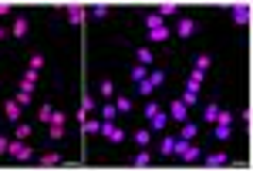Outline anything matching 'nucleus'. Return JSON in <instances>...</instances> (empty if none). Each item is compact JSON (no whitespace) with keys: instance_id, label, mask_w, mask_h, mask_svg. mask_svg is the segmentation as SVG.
<instances>
[{"instance_id":"7c9ffc66","label":"nucleus","mask_w":253,"mask_h":172,"mask_svg":"<svg viewBox=\"0 0 253 172\" xmlns=\"http://www.w3.org/2000/svg\"><path fill=\"white\" fill-rule=\"evenodd\" d=\"M233 118H236L233 111H226V108H219V115H216V122H213V125H233Z\"/></svg>"},{"instance_id":"4be33fe9","label":"nucleus","mask_w":253,"mask_h":172,"mask_svg":"<svg viewBox=\"0 0 253 172\" xmlns=\"http://www.w3.org/2000/svg\"><path fill=\"white\" fill-rule=\"evenodd\" d=\"M196 132H199V125H196V122H183L179 139H186V142H189V139H196Z\"/></svg>"},{"instance_id":"ddd939ff","label":"nucleus","mask_w":253,"mask_h":172,"mask_svg":"<svg viewBox=\"0 0 253 172\" xmlns=\"http://www.w3.org/2000/svg\"><path fill=\"white\" fill-rule=\"evenodd\" d=\"M98 111H101V122H115V118H118V108H115V101H105Z\"/></svg>"},{"instance_id":"a878e982","label":"nucleus","mask_w":253,"mask_h":172,"mask_svg":"<svg viewBox=\"0 0 253 172\" xmlns=\"http://www.w3.org/2000/svg\"><path fill=\"white\" fill-rule=\"evenodd\" d=\"M37 75H41V71L27 68V71H24V78H20V88H34V85H37Z\"/></svg>"},{"instance_id":"f8f14e48","label":"nucleus","mask_w":253,"mask_h":172,"mask_svg":"<svg viewBox=\"0 0 253 172\" xmlns=\"http://www.w3.org/2000/svg\"><path fill=\"white\" fill-rule=\"evenodd\" d=\"M14 101H17V105H20V108H27V105H31V101H34V88H20V91H17V94H14Z\"/></svg>"},{"instance_id":"20e7f679","label":"nucleus","mask_w":253,"mask_h":172,"mask_svg":"<svg viewBox=\"0 0 253 172\" xmlns=\"http://www.w3.org/2000/svg\"><path fill=\"white\" fill-rule=\"evenodd\" d=\"M64 17H67V24H74V27H78V24H84L88 10H84L81 3H67V7H64Z\"/></svg>"},{"instance_id":"ea45409f","label":"nucleus","mask_w":253,"mask_h":172,"mask_svg":"<svg viewBox=\"0 0 253 172\" xmlns=\"http://www.w3.org/2000/svg\"><path fill=\"white\" fill-rule=\"evenodd\" d=\"M189 81L202 85V81H206V71H196V68H189Z\"/></svg>"},{"instance_id":"b1692460","label":"nucleus","mask_w":253,"mask_h":172,"mask_svg":"<svg viewBox=\"0 0 253 172\" xmlns=\"http://www.w3.org/2000/svg\"><path fill=\"white\" fill-rule=\"evenodd\" d=\"M91 111H98V101L91 94H81V115H91Z\"/></svg>"},{"instance_id":"6ab92c4d","label":"nucleus","mask_w":253,"mask_h":172,"mask_svg":"<svg viewBox=\"0 0 253 172\" xmlns=\"http://www.w3.org/2000/svg\"><path fill=\"white\" fill-rule=\"evenodd\" d=\"M54 111H58V108H51V105H41V108H37V122L51 125V122H54Z\"/></svg>"},{"instance_id":"2f4dec72","label":"nucleus","mask_w":253,"mask_h":172,"mask_svg":"<svg viewBox=\"0 0 253 172\" xmlns=\"http://www.w3.org/2000/svg\"><path fill=\"white\" fill-rule=\"evenodd\" d=\"M101 98H105V101H112V98H115V85H112V81H108V78H105V81H101Z\"/></svg>"},{"instance_id":"0eeeda50","label":"nucleus","mask_w":253,"mask_h":172,"mask_svg":"<svg viewBox=\"0 0 253 172\" xmlns=\"http://www.w3.org/2000/svg\"><path fill=\"white\" fill-rule=\"evenodd\" d=\"M27 17L24 14H14V24H10V37H27Z\"/></svg>"},{"instance_id":"4c0bfd02","label":"nucleus","mask_w":253,"mask_h":172,"mask_svg":"<svg viewBox=\"0 0 253 172\" xmlns=\"http://www.w3.org/2000/svg\"><path fill=\"white\" fill-rule=\"evenodd\" d=\"M58 139H64V125L61 122H51V142H58Z\"/></svg>"},{"instance_id":"72a5a7b5","label":"nucleus","mask_w":253,"mask_h":172,"mask_svg":"<svg viewBox=\"0 0 253 172\" xmlns=\"http://www.w3.org/2000/svg\"><path fill=\"white\" fill-rule=\"evenodd\" d=\"M216 115H219V105H216V101H213V105H206V111H202V118H206L209 125L216 122Z\"/></svg>"},{"instance_id":"a211bd4d","label":"nucleus","mask_w":253,"mask_h":172,"mask_svg":"<svg viewBox=\"0 0 253 172\" xmlns=\"http://www.w3.org/2000/svg\"><path fill=\"white\" fill-rule=\"evenodd\" d=\"M135 58H138V64H142V68H152V64H155V58H152V51H149V47H138V51H135Z\"/></svg>"},{"instance_id":"a19ab883","label":"nucleus","mask_w":253,"mask_h":172,"mask_svg":"<svg viewBox=\"0 0 253 172\" xmlns=\"http://www.w3.org/2000/svg\"><path fill=\"white\" fill-rule=\"evenodd\" d=\"M155 111H162V108H159V105H155V101H152V98H149V101H145V118H152V115H155Z\"/></svg>"},{"instance_id":"bb28decb","label":"nucleus","mask_w":253,"mask_h":172,"mask_svg":"<svg viewBox=\"0 0 253 172\" xmlns=\"http://www.w3.org/2000/svg\"><path fill=\"white\" fill-rule=\"evenodd\" d=\"M112 101H115V108H118V115H128V111H132V101H128L125 94H115Z\"/></svg>"},{"instance_id":"5701e85b","label":"nucleus","mask_w":253,"mask_h":172,"mask_svg":"<svg viewBox=\"0 0 253 172\" xmlns=\"http://www.w3.org/2000/svg\"><path fill=\"white\" fill-rule=\"evenodd\" d=\"M145 27H149V31H155V27H166V20H162L155 10H149V14H145Z\"/></svg>"},{"instance_id":"393cba45","label":"nucleus","mask_w":253,"mask_h":172,"mask_svg":"<svg viewBox=\"0 0 253 172\" xmlns=\"http://www.w3.org/2000/svg\"><path fill=\"white\" fill-rule=\"evenodd\" d=\"M149 142H152V132H149V128H138V132H135V145H138V149H149Z\"/></svg>"},{"instance_id":"4468645a","label":"nucleus","mask_w":253,"mask_h":172,"mask_svg":"<svg viewBox=\"0 0 253 172\" xmlns=\"http://www.w3.org/2000/svg\"><path fill=\"white\" fill-rule=\"evenodd\" d=\"M166 122H169V115H162V111H155V115L149 118V132H162V128H166Z\"/></svg>"},{"instance_id":"79ce46f5","label":"nucleus","mask_w":253,"mask_h":172,"mask_svg":"<svg viewBox=\"0 0 253 172\" xmlns=\"http://www.w3.org/2000/svg\"><path fill=\"white\" fill-rule=\"evenodd\" d=\"M7 149H10V139H7V135H0V156H7Z\"/></svg>"},{"instance_id":"f704fd0d","label":"nucleus","mask_w":253,"mask_h":172,"mask_svg":"<svg viewBox=\"0 0 253 172\" xmlns=\"http://www.w3.org/2000/svg\"><path fill=\"white\" fill-rule=\"evenodd\" d=\"M172 149H176V139H162L159 142V156H172Z\"/></svg>"},{"instance_id":"412c9836","label":"nucleus","mask_w":253,"mask_h":172,"mask_svg":"<svg viewBox=\"0 0 253 172\" xmlns=\"http://www.w3.org/2000/svg\"><path fill=\"white\" fill-rule=\"evenodd\" d=\"M226 162H230L226 152H209V156H206V166H213V169H216V166H226Z\"/></svg>"},{"instance_id":"1a4fd4ad","label":"nucleus","mask_w":253,"mask_h":172,"mask_svg":"<svg viewBox=\"0 0 253 172\" xmlns=\"http://www.w3.org/2000/svg\"><path fill=\"white\" fill-rule=\"evenodd\" d=\"M169 118H176V122L183 125V122H189V108H186V105H183V101L176 98V101L169 105Z\"/></svg>"},{"instance_id":"f03ea898","label":"nucleus","mask_w":253,"mask_h":172,"mask_svg":"<svg viewBox=\"0 0 253 172\" xmlns=\"http://www.w3.org/2000/svg\"><path fill=\"white\" fill-rule=\"evenodd\" d=\"M172 156H179L183 162H196V159H199L202 152H199L196 145H189L186 139H176V149H172Z\"/></svg>"},{"instance_id":"c9c22d12","label":"nucleus","mask_w":253,"mask_h":172,"mask_svg":"<svg viewBox=\"0 0 253 172\" xmlns=\"http://www.w3.org/2000/svg\"><path fill=\"white\" fill-rule=\"evenodd\" d=\"M41 162L44 166H58L61 162V152H41Z\"/></svg>"},{"instance_id":"dca6fc26","label":"nucleus","mask_w":253,"mask_h":172,"mask_svg":"<svg viewBox=\"0 0 253 172\" xmlns=\"http://www.w3.org/2000/svg\"><path fill=\"white\" fill-rule=\"evenodd\" d=\"M31 132H34V128H31V122H24V118H20V122H14V139H31Z\"/></svg>"},{"instance_id":"c03bdc74","label":"nucleus","mask_w":253,"mask_h":172,"mask_svg":"<svg viewBox=\"0 0 253 172\" xmlns=\"http://www.w3.org/2000/svg\"><path fill=\"white\" fill-rule=\"evenodd\" d=\"M3 37H10V31H3V27H0V41H3Z\"/></svg>"},{"instance_id":"39448f33","label":"nucleus","mask_w":253,"mask_h":172,"mask_svg":"<svg viewBox=\"0 0 253 172\" xmlns=\"http://www.w3.org/2000/svg\"><path fill=\"white\" fill-rule=\"evenodd\" d=\"M179 101H183L186 108H192V105H199V85H196V81H189V78H186V91L179 94Z\"/></svg>"},{"instance_id":"c756f323","label":"nucleus","mask_w":253,"mask_h":172,"mask_svg":"<svg viewBox=\"0 0 253 172\" xmlns=\"http://www.w3.org/2000/svg\"><path fill=\"white\" fill-rule=\"evenodd\" d=\"M88 17H95V20H105V17H108V7H105V3H95V7L88 10Z\"/></svg>"},{"instance_id":"f3484780","label":"nucleus","mask_w":253,"mask_h":172,"mask_svg":"<svg viewBox=\"0 0 253 172\" xmlns=\"http://www.w3.org/2000/svg\"><path fill=\"white\" fill-rule=\"evenodd\" d=\"M155 14H159L162 20H166V17H176V14H179V3H159Z\"/></svg>"},{"instance_id":"2eb2a0df","label":"nucleus","mask_w":253,"mask_h":172,"mask_svg":"<svg viewBox=\"0 0 253 172\" xmlns=\"http://www.w3.org/2000/svg\"><path fill=\"white\" fill-rule=\"evenodd\" d=\"M81 132H84V135H98V132H101V118H84V122H81Z\"/></svg>"},{"instance_id":"423d86ee","label":"nucleus","mask_w":253,"mask_h":172,"mask_svg":"<svg viewBox=\"0 0 253 172\" xmlns=\"http://www.w3.org/2000/svg\"><path fill=\"white\" fill-rule=\"evenodd\" d=\"M230 17H233V24H247L250 20V7L247 3H230Z\"/></svg>"},{"instance_id":"6e6552de","label":"nucleus","mask_w":253,"mask_h":172,"mask_svg":"<svg viewBox=\"0 0 253 172\" xmlns=\"http://www.w3.org/2000/svg\"><path fill=\"white\" fill-rule=\"evenodd\" d=\"M3 118H10V122H20V118H24V108H20L14 98H7V101H3Z\"/></svg>"},{"instance_id":"473e14b6","label":"nucleus","mask_w":253,"mask_h":172,"mask_svg":"<svg viewBox=\"0 0 253 172\" xmlns=\"http://www.w3.org/2000/svg\"><path fill=\"white\" fill-rule=\"evenodd\" d=\"M145 78H149V68H142V64H135V68H132V81L138 85V81H145Z\"/></svg>"},{"instance_id":"58836bf2","label":"nucleus","mask_w":253,"mask_h":172,"mask_svg":"<svg viewBox=\"0 0 253 172\" xmlns=\"http://www.w3.org/2000/svg\"><path fill=\"white\" fill-rule=\"evenodd\" d=\"M27 68H34V71H41V68H44V58H41V54H31V61H27Z\"/></svg>"},{"instance_id":"cd10ccee","label":"nucleus","mask_w":253,"mask_h":172,"mask_svg":"<svg viewBox=\"0 0 253 172\" xmlns=\"http://www.w3.org/2000/svg\"><path fill=\"white\" fill-rule=\"evenodd\" d=\"M209 64H213V58H209V54H196V61H192V68H196V71H209Z\"/></svg>"},{"instance_id":"c85d7f7f","label":"nucleus","mask_w":253,"mask_h":172,"mask_svg":"<svg viewBox=\"0 0 253 172\" xmlns=\"http://www.w3.org/2000/svg\"><path fill=\"white\" fill-rule=\"evenodd\" d=\"M145 81H149L152 88H159L162 81H166V71H162V68H155V71H149V78H145Z\"/></svg>"},{"instance_id":"9b49d317","label":"nucleus","mask_w":253,"mask_h":172,"mask_svg":"<svg viewBox=\"0 0 253 172\" xmlns=\"http://www.w3.org/2000/svg\"><path fill=\"white\" fill-rule=\"evenodd\" d=\"M145 37H149V44H166V41L172 37V31H169V27H155V31H149Z\"/></svg>"},{"instance_id":"7ed1b4c3","label":"nucleus","mask_w":253,"mask_h":172,"mask_svg":"<svg viewBox=\"0 0 253 172\" xmlns=\"http://www.w3.org/2000/svg\"><path fill=\"white\" fill-rule=\"evenodd\" d=\"M101 135H105L108 142H115V145H118V142H125V128H122V125H115V122H101Z\"/></svg>"},{"instance_id":"37998d69","label":"nucleus","mask_w":253,"mask_h":172,"mask_svg":"<svg viewBox=\"0 0 253 172\" xmlns=\"http://www.w3.org/2000/svg\"><path fill=\"white\" fill-rule=\"evenodd\" d=\"M10 10H14V7H10V3H0V17H7V14H10Z\"/></svg>"},{"instance_id":"9d476101","label":"nucleus","mask_w":253,"mask_h":172,"mask_svg":"<svg viewBox=\"0 0 253 172\" xmlns=\"http://www.w3.org/2000/svg\"><path fill=\"white\" fill-rule=\"evenodd\" d=\"M196 31H199V24H196V20H189V17H179V24H176V34H179V37H192Z\"/></svg>"},{"instance_id":"e433bc0d","label":"nucleus","mask_w":253,"mask_h":172,"mask_svg":"<svg viewBox=\"0 0 253 172\" xmlns=\"http://www.w3.org/2000/svg\"><path fill=\"white\" fill-rule=\"evenodd\" d=\"M213 128H216V142H226V139H230V128H233V125H213Z\"/></svg>"},{"instance_id":"aec40b11","label":"nucleus","mask_w":253,"mask_h":172,"mask_svg":"<svg viewBox=\"0 0 253 172\" xmlns=\"http://www.w3.org/2000/svg\"><path fill=\"white\" fill-rule=\"evenodd\" d=\"M149 162H152V152H149V149H138V156L132 159V166H135V169H145Z\"/></svg>"},{"instance_id":"f257e3e1","label":"nucleus","mask_w":253,"mask_h":172,"mask_svg":"<svg viewBox=\"0 0 253 172\" xmlns=\"http://www.w3.org/2000/svg\"><path fill=\"white\" fill-rule=\"evenodd\" d=\"M7 156H10V159H17V162H31V159H34V149H31V145H24V139H10Z\"/></svg>"}]
</instances>
